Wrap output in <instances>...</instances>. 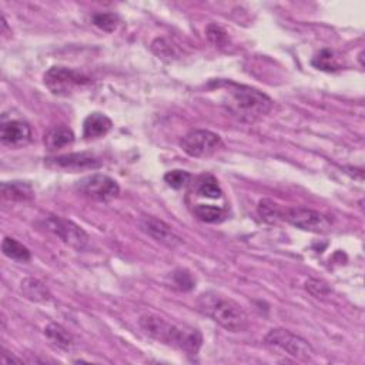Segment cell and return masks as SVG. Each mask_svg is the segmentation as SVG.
Returning a JSON list of instances; mask_svg holds the SVG:
<instances>
[{
    "mask_svg": "<svg viewBox=\"0 0 365 365\" xmlns=\"http://www.w3.org/2000/svg\"><path fill=\"white\" fill-rule=\"evenodd\" d=\"M48 164L55 168L80 171V170L99 168L101 166V161L95 155L83 152V153H70V155H63V156L49 159Z\"/></svg>",
    "mask_w": 365,
    "mask_h": 365,
    "instance_id": "obj_12",
    "label": "cell"
},
{
    "mask_svg": "<svg viewBox=\"0 0 365 365\" xmlns=\"http://www.w3.org/2000/svg\"><path fill=\"white\" fill-rule=\"evenodd\" d=\"M20 293L32 303L46 304L52 299V294H50L49 288L41 282H39L37 278H32V277L25 278V280L21 282Z\"/></svg>",
    "mask_w": 365,
    "mask_h": 365,
    "instance_id": "obj_14",
    "label": "cell"
},
{
    "mask_svg": "<svg viewBox=\"0 0 365 365\" xmlns=\"http://www.w3.org/2000/svg\"><path fill=\"white\" fill-rule=\"evenodd\" d=\"M76 190L86 197L104 203L116 199L120 193L119 184L112 177L99 173L79 180L76 183Z\"/></svg>",
    "mask_w": 365,
    "mask_h": 365,
    "instance_id": "obj_7",
    "label": "cell"
},
{
    "mask_svg": "<svg viewBox=\"0 0 365 365\" xmlns=\"http://www.w3.org/2000/svg\"><path fill=\"white\" fill-rule=\"evenodd\" d=\"M2 196L9 201H30L34 199V190L28 181H5L2 183Z\"/></svg>",
    "mask_w": 365,
    "mask_h": 365,
    "instance_id": "obj_15",
    "label": "cell"
},
{
    "mask_svg": "<svg viewBox=\"0 0 365 365\" xmlns=\"http://www.w3.org/2000/svg\"><path fill=\"white\" fill-rule=\"evenodd\" d=\"M0 140L10 148L25 147L32 141V128L26 121L21 120L6 121L0 130Z\"/></svg>",
    "mask_w": 365,
    "mask_h": 365,
    "instance_id": "obj_11",
    "label": "cell"
},
{
    "mask_svg": "<svg viewBox=\"0 0 365 365\" xmlns=\"http://www.w3.org/2000/svg\"><path fill=\"white\" fill-rule=\"evenodd\" d=\"M199 310L230 333H241L248 327V317L234 299L219 293H203L197 298Z\"/></svg>",
    "mask_w": 365,
    "mask_h": 365,
    "instance_id": "obj_3",
    "label": "cell"
},
{
    "mask_svg": "<svg viewBox=\"0 0 365 365\" xmlns=\"http://www.w3.org/2000/svg\"><path fill=\"white\" fill-rule=\"evenodd\" d=\"M139 324L148 337L190 355H196L203 346V337L199 330L168 323L159 315L146 314L140 318Z\"/></svg>",
    "mask_w": 365,
    "mask_h": 365,
    "instance_id": "obj_2",
    "label": "cell"
},
{
    "mask_svg": "<svg viewBox=\"0 0 365 365\" xmlns=\"http://www.w3.org/2000/svg\"><path fill=\"white\" fill-rule=\"evenodd\" d=\"M264 342L270 348L282 351L299 361H311L314 358V350L310 342L284 328L271 330L266 335Z\"/></svg>",
    "mask_w": 365,
    "mask_h": 365,
    "instance_id": "obj_4",
    "label": "cell"
},
{
    "mask_svg": "<svg viewBox=\"0 0 365 365\" xmlns=\"http://www.w3.org/2000/svg\"><path fill=\"white\" fill-rule=\"evenodd\" d=\"M306 288L315 297H324L331 291L326 283L319 282V280H308L306 283Z\"/></svg>",
    "mask_w": 365,
    "mask_h": 365,
    "instance_id": "obj_26",
    "label": "cell"
},
{
    "mask_svg": "<svg viewBox=\"0 0 365 365\" xmlns=\"http://www.w3.org/2000/svg\"><path fill=\"white\" fill-rule=\"evenodd\" d=\"M0 362L5 364V365H10V364H21L23 361L16 358V357H13V355H10L6 350H3L2 351V357H0Z\"/></svg>",
    "mask_w": 365,
    "mask_h": 365,
    "instance_id": "obj_28",
    "label": "cell"
},
{
    "mask_svg": "<svg viewBox=\"0 0 365 365\" xmlns=\"http://www.w3.org/2000/svg\"><path fill=\"white\" fill-rule=\"evenodd\" d=\"M2 251L3 254L10 260L20 262V263H26L32 259V254L26 246L19 243L14 239L6 237L2 243Z\"/></svg>",
    "mask_w": 365,
    "mask_h": 365,
    "instance_id": "obj_19",
    "label": "cell"
},
{
    "mask_svg": "<svg viewBox=\"0 0 365 365\" xmlns=\"http://www.w3.org/2000/svg\"><path fill=\"white\" fill-rule=\"evenodd\" d=\"M313 64L319 69V70H324V72H334L338 70L341 68V64L338 61V59L335 57L334 52L330 49H324L321 50L314 59H313Z\"/></svg>",
    "mask_w": 365,
    "mask_h": 365,
    "instance_id": "obj_22",
    "label": "cell"
},
{
    "mask_svg": "<svg viewBox=\"0 0 365 365\" xmlns=\"http://www.w3.org/2000/svg\"><path fill=\"white\" fill-rule=\"evenodd\" d=\"M175 282L184 291H188L195 287V280H193L191 275L184 270H179L175 273Z\"/></svg>",
    "mask_w": 365,
    "mask_h": 365,
    "instance_id": "obj_27",
    "label": "cell"
},
{
    "mask_svg": "<svg viewBox=\"0 0 365 365\" xmlns=\"http://www.w3.org/2000/svg\"><path fill=\"white\" fill-rule=\"evenodd\" d=\"M140 228L146 234H148L150 237L166 247L176 248L177 246L183 244L181 237H179V235L173 231V228L153 216H144L140 220Z\"/></svg>",
    "mask_w": 365,
    "mask_h": 365,
    "instance_id": "obj_10",
    "label": "cell"
},
{
    "mask_svg": "<svg viewBox=\"0 0 365 365\" xmlns=\"http://www.w3.org/2000/svg\"><path fill=\"white\" fill-rule=\"evenodd\" d=\"M93 25L97 26L99 29L104 30V32H115L117 29L119 25V17L115 13L110 12H104V13H96L93 17Z\"/></svg>",
    "mask_w": 365,
    "mask_h": 365,
    "instance_id": "obj_23",
    "label": "cell"
},
{
    "mask_svg": "<svg viewBox=\"0 0 365 365\" xmlns=\"http://www.w3.org/2000/svg\"><path fill=\"white\" fill-rule=\"evenodd\" d=\"M216 88L221 89L223 106L237 120L243 123H254L264 117L273 109V100L263 92L250 86L234 81H217Z\"/></svg>",
    "mask_w": 365,
    "mask_h": 365,
    "instance_id": "obj_1",
    "label": "cell"
},
{
    "mask_svg": "<svg viewBox=\"0 0 365 365\" xmlns=\"http://www.w3.org/2000/svg\"><path fill=\"white\" fill-rule=\"evenodd\" d=\"M43 81H45V86L52 95L66 97L72 96L84 86H88L90 79L77 70L63 66H53L45 73Z\"/></svg>",
    "mask_w": 365,
    "mask_h": 365,
    "instance_id": "obj_5",
    "label": "cell"
},
{
    "mask_svg": "<svg viewBox=\"0 0 365 365\" xmlns=\"http://www.w3.org/2000/svg\"><path fill=\"white\" fill-rule=\"evenodd\" d=\"M207 37L216 48H224L228 41L227 32L219 25H210L207 28Z\"/></svg>",
    "mask_w": 365,
    "mask_h": 365,
    "instance_id": "obj_25",
    "label": "cell"
},
{
    "mask_svg": "<svg viewBox=\"0 0 365 365\" xmlns=\"http://www.w3.org/2000/svg\"><path fill=\"white\" fill-rule=\"evenodd\" d=\"M221 144V137L210 130H193L187 133L181 141L180 147L190 157L204 159L210 157L217 152Z\"/></svg>",
    "mask_w": 365,
    "mask_h": 365,
    "instance_id": "obj_8",
    "label": "cell"
},
{
    "mask_svg": "<svg viewBox=\"0 0 365 365\" xmlns=\"http://www.w3.org/2000/svg\"><path fill=\"white\" fill-rule=\"evenodd\" d=\"M193 214L203 223H220L226 219V210L211 204H196L193 207Z\"/></svg>",
    "mask_w": 365,
    "mask_h": 365,
    "instance_id": "obj_20",
    "label": "cell"
},
{
    "mask_svg": "<svg viewBox=\"0 0 365 365\" xmlns=\"http://www.w3.org/2000/svg\"><path fill=\"white\" fill-rule=\"evenodd\" d=\"M283 220L299 230L317 234H324L331 228V221L327 216L306 207L283 208Z\"/></svg>",
    "mask_w": 365,
    "mask_h": 365,
    "instance_id": "obj_6",
    "label": "cell"
},
{
    "mask_svg": "<svg viewBox=\"0 0 365 365\" xmlns=\"http://www.w3.org/2000/svg\"><path fill=\"white\" fill-rule=\"evenodd\" d=\"M45 335L50 341L52 346H55L56 348H59L61 351H73L75 350L76 342H75L73 335L66 328H63L60 324L50 323L45 328Z\"/></svg>",
    "mask_w": 365,
    "mask_h": 365,
    "instance_id": "obj_16",
    "label": "cell"
},
{
    "mask_svg": "<svg viewBox=\"0 0 365 365\" xmlns=\"http://www.w3.org/2000/svg\"><path fill=\"white\" fill-rule=\"evenodd\" d=\"M75 133L66 126H55L45 135V146L50 152L73 144Z\"/></svg>",
    "mask_w": 365,
    "mask_h": 365,
    "instance_id": "obj_17",
    "label": "cell"
},
{
    "mask_svg": "<svg viewBox=\"0 0 365 365\" xmlns=\"http://www.w3.org/2000/svg\"><path fill=\"white\" fill-rule=\"evenodd\" d=\"M46 227L64 244L80 251L89 244V235L76 223L59 216H49L46 219Z\"/></svg>",
    "mask_w": 365,
    "mask_h": 365,
    "instance_id": "obj_9",
    "label": "cell"
},
{
    "mask_svg": "<svg viewBox=\"0 0 365 365\" xmlns=\"http://www.w3.org/2000/svg\"><path fill=\"white\" fill-rule=\"evenodd\" d=\"M113 121L103 113L95 112L86 117L83 123V137L86 140H95L106 136L112 130Z\"/></svg>",
    "mask_w": 365,
    "mask_h": 365,
    "instance_id": "obj_13",
    "label": "cell"
},
{
    "mask_svg": "<svg viewBox=\"0 0 365 365\" xmlns=\"http://www.w3.org/2000/svg\"><path fill=\"white\" fill-rule=\"evenodd\" d=\"M190 179H191V175L184 170H171L164 175V181L167 183V186H170L171 188H176V190L183 188L190 181Z\"/></svg>",
    "mask_w": 365,
    "mask_h": 365,
    "instance_id": "obj_24",
    "label": "cell"
},
{
    "mask_svg": "<svg viewBox=\"0 0 365 365\" xmlns=\"http://www.w3.org/2000/svg\"><path fill=\"white\" fill-rule=\"evenodd\" d=\"M195 193L199 197L204 199H221L223 197V190L217 181V179L211 175H203L200 176L195 183Z\"/></svg>",
    "mask_w": 365,
    "mask_h": 365,
    "instance_id": "obj_18",
    "label": "cell"
},
{
    "mask_svg": "<svg viewBox=\"0 0 365 365\" xmlns=\"http://www.w3.org/2000/svg\"><path fill=\"white\" fill-rule=\"evenodd\" d=\"M257 211H259L262 220H264L266 223L274 224L283 220V208L273 200H262L259 203V207H257Z\"/></svg>",
    "mask_w": 365,
    "mask_h": 365,
    "instance_id": "obj_21",
    "label": "cell"
}]
</instances>
